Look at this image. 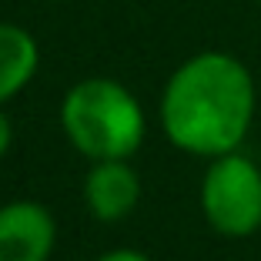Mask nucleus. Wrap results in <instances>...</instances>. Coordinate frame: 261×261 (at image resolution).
I'll list each match as a JSON object with an SVG mask.
<instances>
[{
    "mask_svg": "<svg viewBox=\"0 0 261 261\" xmlns=\"http://www.w3.org/2000/svg\"><path fill=\"white\" fill-rule=\"evenodd\" d=\"M254 117V81L231 54L207 50L174 70L164 87L161 121L168 138L191 154L221 158L245 141Z\"/></svg>",
    "mask_w": 261,
    "mask_h": 261,
    "instance_id": "f257e3e1",
    "label": "nucleus"
},
{
    "mask_svg": "<svg viewBox=\"0 0 261 261\" xmlns=\"http://www.w3.org/2000/svg\"><path fill=\"white\" fill-rule=\"evenodd\" d=\"M61 121L70 144L97 161L127 158L141 147L144 138L141 104L127 87L108 77H91L70 87L61 108Z\"/></svg>",
    "mask_w": 261,
    "mask_h": 261,
    "instance_id": "f03ea898",
    "label": "nucleus"
},
{
    "mask_svg": "<svg viewBox=\"0 0 261 261\" xmlns=\"http://www.w3.org/2000/svg\"><path fill=\"white\" fill-rule=\"evenodd\" d=\"M201 207L211 228L245 238L261 228V171L254 161L228 151L215 158L201 185Z\"/></svg>",
    "mask_w": 261,
    "mask_h": 261,
    "instance_id": "7ed1b4c3",
    "label": "nucleus"
},
{
    "mask_svg": "<svg viewBox=\"0 0 261 261\" xmlns=\"http://www.w3.org/2000/svg\"><path fill=\"white\" fill-rule=\"evenodd\" d=\"M54 248V218L34 201L0 207V261H47Z\"/></svg>",
    "mask_w": 261,
    "mask_h": 261,
    "instance_id": "20e7f679",
    "label": "nucleus"
},
{
    "mask_svg": "<svg viewBox=\"0 0 261 261\" xmlns=\"http://www.w3.org/2000/svg\"><path fill=\"white\" fill-rule=\"evenodd\" d=\"M87 204L97 218L104 221H117L138 204L141 198V181L138 174L124 164V158H114V161H100L97 168L87 177Z\"/></svg>",
    "mask_w": 261,
    "mask_h": 261,
    "instance_id": "39448f33",
    "label": "nucleus"
},
{
    "mask_svg": "<svg viewBox=\"0 0 261 261\" xmlns=\"http://www.w3.org/2000/svg\"><path fill=\"white\" fill-rule=\"evenodd\" d=\"M37 70V40L17 27L0 23V104L10 100Z\"/></svg>",
    "mask_w": 261,
    "mask_h": 261,
    "instance_id": "423d86ee",
    "label": "nucleus"
},
{
    "mask_svg": "<svg viewBox=\"0 0 261 261\" xmlns=\"http://www.w3.org/2000/svg\"><path fill=\"white\" fill-rule=\"evenodd\" d=\"M100 261H147V258H144V254H138V251H127V248H121V251L104 254Z\"/></svg>",
    "mask_w": 261,
    "mask_h": 261,
    "instance_id": "0eeeda50",
    "label": "nucleus"
},
{
    "mask_svg": "<svg viewBox=\"0 0 261 261\" xmlns=\"http://www.w3.org/2000/svg\"><path fill=\"white\" fill-rule=\"evenodd\" d=\"M7 147H10V121L0 114V158L7 154Z\"/></svg>",
    "mask_w": 261,
    "mask_h": 261,
    "instance_id": "6e6552de",
    "label": "nucleus"
}]
</instances>
